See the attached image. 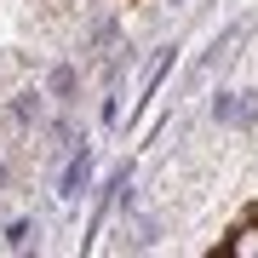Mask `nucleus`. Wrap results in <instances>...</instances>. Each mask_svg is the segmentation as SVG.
<instances>
[{
	"label": "nucleus",
	"instance_id": "1",
	"mask_svg": "<svg viewBox=\"0 0 258 258\" xmlns=\"http://www.w3.org/2000/svg\"><path fill=\"white\" fill-rule=\"evenodd\" d=\"M218 252H258V201L241 212L235 235H230V241H218Z\"/></svg>",
	"mask_w": 258,
	"mask_h": 258
},
{
	"label": "nucleus",
	"instance_id": "2",
	"mask_svg": "<svg viewBox=\"0 0 258 258\" xmlns=\"http://www.w3.org/2000/svg\"><path fill=\"white\" fill-rule=\"evenodd\" d=\"M81 189H86V155H81V161H75L69 172H63V195H81Z\"/></svg>",
	"mask_w": 258,
	"mask_h": 258
},
{
	"label": "nucleus",
	"instance_id": "3",
	"mask_svg": "<svg viewBox=\"0 0 258 258\" xmlns=\"http://www.w3.org/2000/svg\"><path fill=\"white\" fill-rule=\"evenodd\" d=\"M0 178H6V166H0Z\"/></svg>",
	"mask_w": 258,
	"mask_h": 258
}]
</instances>
